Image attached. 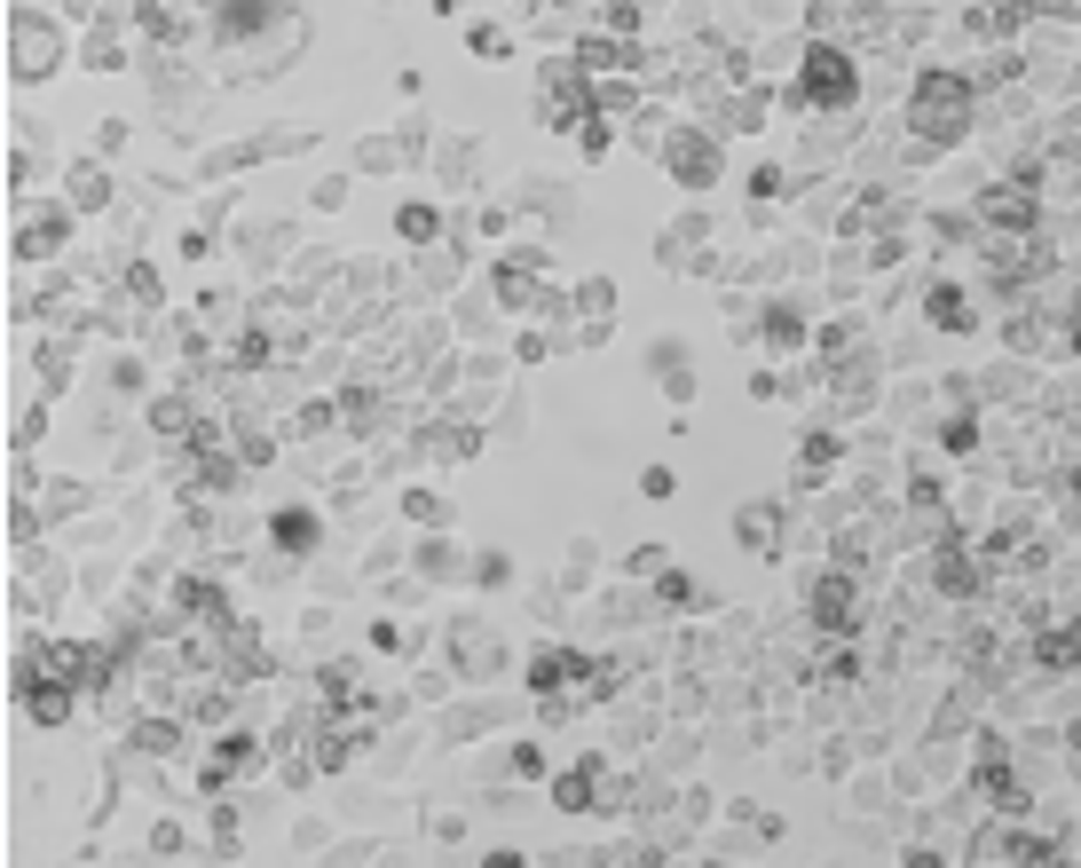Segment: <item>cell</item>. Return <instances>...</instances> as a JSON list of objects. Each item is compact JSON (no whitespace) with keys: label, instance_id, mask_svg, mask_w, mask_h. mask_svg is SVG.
I'll list each match as a JSON object with an SVG mask.
<instances>
[{"label":"cell","instance_id":"obj_1","mask_svg":"<svg viewBox=\"0 0 1081 868\" xmlns=\"http://www.w3.org/2000/svg\"><path fill=\"white\" fill-rule=\"evenodd\" d=\"M916 135H932V142H955V135H963V96H955V79H932L924 96H916Z\"/></svg>","mask_w":1081,"mask_h":868},{"label":"cell","instance_id":"obj_2","mask_svg":"<svg viewBox=\"0 0 1081 868\" xmlns=\"http://www.w3.org/2000/svg\"><path fill=\"white\" fill-rule=\"evenodd\" d=\"M797 79H805V96H814V103H853V63L837 48H814Z\"/></svg>","mask_w":1081,"mask_h":868},{"label":"cell","instance_id":"obj_3","mask_svg":"<svg viewBox=\"0 0 1081 868\" xmlns=\"http://www.w3.org/2000/svg\"><path fill=\"white\" fill-rule=\"evenodd\" d=\"M268 537H277V553H316V513H301V505H285L277 521H268Z\"/></svg>","mask_w":1081,"mask_h":868},{"label":"cell","instance_id":"obj_4","mask_svg":"<svg viewBox=\"0 0 1081 868\" xmlns=\"http://www.w3.org/2000/svg\"><path fill=\"white\" fill-rule=\"evenodd\" d=\"M664 166H671V174H687V183H710V166H718V158L702 150V135H671Z\"/></svg>","mask_w":1081,"mask_h":868},{"label":"cell","instance_id":"obj_5","mask_svg":"<svg viewBox=\"0 0 1081 868\" xmlns=\"http://www.w3.org/2000/svg\"><path fill=\"white\" fill-rule=\"evenodd\" d=\"M600 773H608V766H600V758H584V766H577V773H569V781H561V790H553V798H561V806H569V813H584V806H592V798H600Z\"/></svg>","mask_w":1081,"mask_h":868},{"label":"cell","instance_id":"obj_6","mask_svg":"<svg viewBox=\"0 0 1081 868\" xmlns=\"http://www.w3.org/2000/svg\"><path fill=\"white\" fill-rule=\"evenodd\" d=\"M63 703H71V694H63V687H56V679H48V687H40V679H32V671H24V711H32V719H40V727H56V719H63Z\"/></svg>","mask_w":1081,"mask_h":868},{"label":"cell","instance_id":"obj_7","mask_svg":"<svg viewBox=\"0 0 1081 868\" xmlns=\"http://www.w3.org/2000/svg\"><path fill=\"white\" fill-rule=\"evenodd\" d=\"M845 608H853L845 576H822V617H829V624H845Z\"/></svg>","mask_w":1081,"mask_h":868}]
</instances>
